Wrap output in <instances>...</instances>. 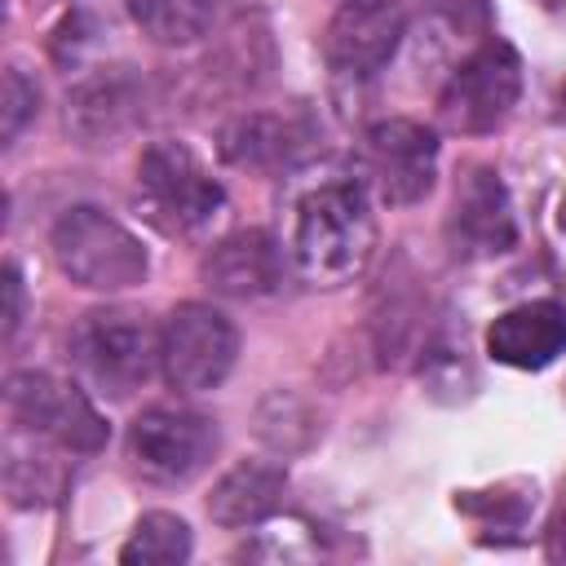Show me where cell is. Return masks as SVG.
<instances>
[{"instance_id":"ffe728a7","label":"cell","mask_w":566,"mask_h":566,"mask_svg":"<svg viewBox=\"0 0 566 566\" xmlns=\"http://www.w3.org/2000/svg\"><path fill=\"white\" fill-rule=\"evenodd\" d=\"M35 106H40V88L27 80L22 66H9L4 71V106H0V115H4V142H13L27 128V119L35 115Z\"/></svg>"},{"instance_id":"7402d4cb","label":"cell","mask_w":566,"mask_h":566,"mask_svg":"<svg viewBox=\"0 0 566 566\" xmlns=\"http://www.w3.org/2000/svg\"><path fill=\"white\" fill-rule=\"evenodd\" d=\"M562 111H566V84H562Z\"/></svg>"},{"instance_id":"ba28073f","label":"cell","mask_w":566,"mask_h":566,"mask_svg":"<svg viewBox=\"0 0 566 566\" xmlns=\"http://www.w3.org/2000/svg\"><path fill=\"white\" fill-rule=\"evenodd\" d=\"M4 407L18 429L66 451H97L106 442V420L93 411V402L49 371H18L4 389Z\"/></svg>"},{"instance_id":"8fae6325","label":"cell","mask_w":566,"mask_h":566,"mask_svg":"<svg viewBox=\"0 0 566 566\" xmlns=\"http://www.w3.org/2000/svg\"><path fill=\"white\" fill-rule=\"evenodd\" d=\"M447 239L455 256H495L517 243V221H513V208H509V195L495 168L473 164L455 181Z\"/></svg>"},{"instance_id":"e0dca14e","label":"cell","mask_w":566,"mask_h":566,"mask_svg":"<svg viewBox=\"0 0 566 566\" xmlns=\"http://www.w3.org/2000/svg\"><path fill=\"white\" fill-rule=\"evenodd\" d=\"M128 13L155 44H195L217 18V0H128Z\"/></svg>"},{"instance_id":"9c48e42d","label":"cell","mask_w":566,"mask_h":566,"mask_svg":"<svg viewBox=\"0 0 566 566\" xmlns=\"http://www.w3.org/2000/svg\"><path fill=\"white\" fill-rule=\"evenodd\" d=\"M363 168L385 203H416L433 190L438 137L416 119H380L363 133Z\"/></svg>"},{"instance_id":"9a60e30c","label":"cell","mask_w":566,"mask_h":566,"mask_svg":"<svg viewBox=\"0 0 566 566\" xmlns=\"http://www.w3.org/2000/svg\"><path fill=\"white\" fill-rule=\"evenodd\" d=\"M310 137L314 133L301 111H248L221 128V155L234 168L270 172V168L292 164L310 146Z\"/></svg>"},{"instance_id":"6da1fadb","label":"cell","mask_w":566,"mask_h":566,"mask_svg":"<svg viewBox=\"0 0 566 566\" xmlns=\"http://www.w3.org/2000/svg\"><path fill=\"white\" fill-rule=\"evenodd\" d=\"M292 265L314 287H340L358 279L376 252V212L367 181L323 177L292 208Z\"/></svg>"},{"instance_id":"ac0fdd59","label":"cell","mask_w":566,"mask_h":566,"mask_svg":"<svg viewBox=\"0 0 566 566\" xmlns=\"http://www.w3.org/2000/svg\"><path fill=\"white\" fill-rule=\"evenodd\" d=\"M190 557V526L177 513H146L128 544L119 548V562L128 566H177Z\"/></svg>"},{"instance_id":"5b68a950","label":"cell","mask_w":566,"mask_h":566,"mask_svg":"<svg viewBox=\"0 0 566 566\" xmlns=\"http://www.w3.org/2000/svg\"><path fill=\"white\" fill-rule=\"evenodd\" d=\"M522 93V57L504 40L478 44L447 80L438 97V119L451 133H491L517 106Z\"/></svg>"},{"instance_id":"7a4b0ae2","label":"cell","mask_w":566,"mask_h":566,"mask_svg":"<svg viewBox=\"0 0 566 566\" xmlns=\"http://www.w3.org/2000/svg\"><path fill=\"white\" fill-rule=\"evenodd\" d=\"M57 270L88 292H124L146 279V248L102 208H66L49 234Z\"/></svg>"},{"instance_id":"5bb4252c","label":"cell","mask_w":566,"mask_h":566,"mask_svg":"<svg viewBox=\"0 0 566 566\" xmlns=\"http://www.w3.org/2000/svg\"><path fill=\"white\" fill-rule=\"evenodd\" d=\"M562 349H566V305H557V301L513 305L486 327V354L504 367L539 371Z\"/></svg>"},{"instance_id":"52a82bcc","label":"cell","mask_w":566,"mask_h":566,"mask_svg":"<svg viewBox=\"0 0 566 566\" xmlns=\"http://www.w3.org/2000/svg\"><path fill=\"white\" fill-rule=\"evenodd\" d=\"M217 451V420L186 407H150L128 429V455L142 478L181 486L208 469Z\"/></svg>"},{"instance_id":"4fadbf2b","label":"cell","mask_w":566,"mask_h":566,"mask_svg":"<svg viewBox=\"0 0 566 566\" xmlns=\"http://www.w3.org/2000/svg\"><path fill=\"white\" fill-rule=\"evenodd\" d=\"M203 279L212 292L252 301L283 283V248L265 230H234L203 256Z\"/></svg>"},{"instance_id":"30bf717a","label":"cell","mask_w":566,"mask_h":566,"mask_svg":"<svg viewBox=\"0 0 566 566\" xmlns=\"http://www.w3.org/2000/svg\"><path fill=\"white\" fill-rule=\"evenodd\" d=\"M407 35L398 0H345L323 35V57L340 80L376 75Z\"/></svg>"},{"instance_id":"d6986e66","label":"cell","mask_w":566,"mask_h":566,"mask_svg":"<svg viewBox=\"0 0 566 566\" xmlns=\"http://www.w3.org/2000/svg\"><path fill=\"white\" fill-rule=\"evenodd\" d=\"M4 486H9V500H13L18 509H31V504H49V500L57 495L62 473L49 464V455L9 447V460H4Z\"/></svg>"},{"instance_id":"8992f818","label":"cell","mask_w":566,"mask_h":566,"mask_svg":"<svg viewBox=\"0 0 566 566\" xmlns=\"http://www.w3.org/2000/svg\"><path fill=\"white\" fill-rule=\"evenodd\" d=\"M234 354H239V336L221 310L186 301L168 314L164 340H159V367L172 389L203 394L221 385L226 371L234 367Z\"/></svg>"},{"instance_id":"7c38bea8","label":"cell","mask_w":566,"mask_h":566,"mask_svg":"<svg viewBox=\"0 0 566 566\" xmlns=\"http://www.w3.org/2000/svg\"><path fill=\"white\" fill-rule=\"evenodd\" d=\"M142 115V80L133 66H97L66 93V133L80 146H106L124 137Z\"/></svg>"},{"instance_id":"277c9868","label":"cell","mask_w":566,"mask_h":566,"mask_svg":"<svg viewBox=\"0 0 566 566\" xmlns=\"http://www.w3.org/2000/svg\"><path fill=\"white\" fill-rule=\"evenodd\" d=\"M159 340L164 336H155L146 314L93 310L75 323V332L66 340V354L93 389H102L111 398H124V394H133L150 380V371L159 363Z\"/></svg>"},{"instance_id":"2e32d148","label":"cell","mask_w":566,"mask_h":566,"mask_svg":"<svg viewBox=\"0 0 566 566\" xmlns=\"http://www.w3.org/2000/svg\"><path fill=\"white\" fill-rule=\"evenodd\" d=\"M283 486H287V473L279 464L243 460L230 473H221V482L212 486L208 517L217 526H256L283 504Z\"/></svg>"},{"instance_id":"44dd1931","label":"cell","mask_w":566,"mask_h":566,"mask_svg":"<svg viewBox=\"0 0 566 566\" xmlns=\"http://www.w3.org/2000/svg\"><path fill=\"white\" fill-rule=\"evenodd\" d=\"M22 323V274L18 265H4V336H13Z\"/></svg>"},{"instance_id":"3957f363","label":"cell","mask_w":566,"mask_h":566,"mask_svg":"<svg viewBox=\"0 0 566 566\" xmlns=\"http://www.w3.org/2000/svg\"><path fill=\"white\" fill-rule=\"evenodd\" d=\"M137 203L164 234H195L221 212L226 190L186 142H155L137 159Z\"/></svg>"}]
</instances>
